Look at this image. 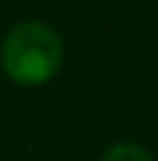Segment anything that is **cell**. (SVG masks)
Returning <instances> with one entry per match:
<instances>
[{"label": "cell", "instance_id": "obj_2", "mask_svg": "<svg viewBox=\"0 0 158 161\" xmlns=\"http://www.w3.org/2000/svg\"><path fill=\"white\" fill-rule=\"evenodd\" d=\"M102 161H155V158H153L150 150H144L136 142H119V144L105 150Z\"/></svg>", "mask_w": 158, "mask_h": 161}, {"label": "cell", "instance_id": "obj_1", "mask_svg": "<svg viewBox=\"0 0 158 161\" xmlns=\"http://www.w3.org/2000/svg\"><path fill=\"white\" fill-rule=\"evenodd\" d=\"M65 59V45L57 28L40 20L17 23L0 42V65L6 76L23 88L51 82Z\"/></svg>", "mask_w": 158, "mask_h": 161}]
</instances>
